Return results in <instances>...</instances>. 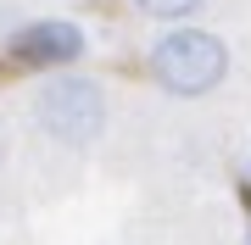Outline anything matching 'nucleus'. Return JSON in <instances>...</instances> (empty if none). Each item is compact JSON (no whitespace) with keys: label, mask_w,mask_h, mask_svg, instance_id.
I'll return each mask as SVG.
<instances>
[{"label":"nucleus","mask_w":251,"mask_h":245,"mask_svg":"<svg viewBox=\"0 0 251 245\" xmlns=\"http://www.w3.org/2000/svg\"><path fill=\"white\" fill-rule=\"evenodd\" d=\"M28 123L62 151H90L100 134H106V117H112V100H106V84L67 67V73H45L28 89Z\"/></svg>","instance_id":"nucleus-1"},{"label":"nucleus","mask_w":251,"mask_h":245,"mask_svg":"<svg viewBox=\"0 0 251 245\" xmlns=\"http://www.w3.org/2000/svg\"><path fill=\"white\" fill-rule=\"evenodd\" d=\"M151 78L179 100L212 95L229 78V45L206 28H168L151 45Z\"/></svg>","instance_id":"nucleus-2"},{"label":"nucleus","mask_w":251,"mask_h":245,"mask_svg":"<svg viewBox=\"0 0 251 245\" xmlns=\"http://www.w3.org/2000/svg\"><path fill=\"white\" fill-rule=\"evenodd\" d=\"M11 56L39 73H67L73 62H84V28L67 17H39L11 34Z\"/></svg>","instance_id":"nucleus-3"},{"label":"nucleus","mask_w":251,"mask_h":245,"mask_svg":"<svg viewBox=\"0 0 251 245\" xmlns=\"http://www.w3.org/2000/svg\"><path fill=\"white\" fill-rule=\"evenodd\" d=\"M134 6H140L151 22H184V17H196L206 0H134Z\"/></svg>","instance_id":"nucleus-4"},{"label":"nucleus","mask_w":251,"mask_h":245,"mask_svg":"<svg viewBox=\"0 0 251 245\" xmlns=\"http://www.w3.org/2000/svg\"><path fill=\"white\" fill-rule=\"evenodd\" d=\"M6 156H11V128H6V117H0V167H6Z\"/></svg>","instance_id":"nucleus-5"},{"label":"nucleus","mask_w":251,"mask_h":245,"mask_svg":"<svg viewBox=\"0 0 251 245\" xmlns=\"http://www.w3.org/2000/svg\"><path fill=\"white\" fill-rule=\"evenodd\" d=\"M246 190H251V156H246Z\"/></svg>","instance_id":"nucleus-6"},{"label":"nucleus","mask_w":251,"mask_h":245,"mask_svg":"<svg viewBox=\"0 0 251 245\" xmlns=\"http://www.w3.org/2000/svg\"><path fill=\"white\" fill-rule=\"evenodd\" d=\"M246 245H251V218H246Z\"/></svg>","instance_id":"nucleus-7"}]
</instances>
